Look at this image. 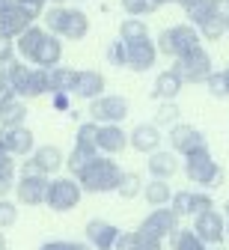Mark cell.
<instances>
[{
  "label": "cell",
  "mask_w": 229,
  "mask_h": 250,
  "mask_svg": "<svg viewBox=\"0 0 229 250\" xmlns=\"http://www.w3.org/2000/svg\"><path fill=\"white\" fill-rule=\"evenodd\" d=\"M75 179H78L83 194H110V191L119 188L122 170H119V164L113 158H107V155H95Z\"/></svg>",
  "instance_id": "obj_1"
},
{
  "label": "cell",
  "mask_w": 229,
  "mask_h": 250,
  "mask_svg": "<svg viewBox=\"0 0 229 250\" xmlns=\"http://www.w3.org/2000/svg\"><path fill=\"white\" fill-rule=\"evenodd\" d=\"M45 18V30L51 36H62V39H72V42H81L86 33H89V18L86 12L81 9H72V6H51L48 12H42Z\"/></svg>",
  "instance_id": "obj_2"
},
{
  "label": "cell",
  "mask_w": 229,
  "mask_h": 250,
  "mask_svg": "<svg viewBox=\"0 0 229 250\" xmlns=\"http://www.w3.org/2000/svg\"><path fill=\"white\" fill-rule=\"evenodd\" d=\"M155 48L164 57L179 60V57L190 54L193 48H200V33H196V27H190V24H176V27L161 30L158 39H155Z\"/></svg>",
  "instance_id": "obj_3"
},
{
  "label": "cell",
  "mask_w": 229,
  "mask_h": 250,
  "mask_svg": "<svg viewBox=\"0 0 229 250\" xmlns=\"http://www.w3.org/2000/svg\"><path fill=\"white\" fill-rule=\"evenodd\" d=\"M185 176L190 185H203V188H217L223 185V170L220 164L211 158L208 149H200L185 158Z\"/></svg>",
  "instance_id": "obj_4"
},
{
  "label": "cell",
  "mask_w": 229,
  "mask_h": 250,
  "mask_svg": "<svg viewBox=\"0 0 229 250\" xmlns=\"http://www.w3.org/2000/svg\"><path fill=\"white\" fill-rule=\"evenodd\" d=\"M81 197H83V191H81L78 179H72V176H54L48 182L45 206L54 208V211H72L81 203Z\"/></svg>",
  "instance_id": "obj_5"
},
{
  "label": "cell",
  "mask_w": 229,
  "mask_h": 250,
  "mask_svg": "<svg viewBox=\"0 0 229 250\" xmlns=\"http://www.w3.org/2000/svg\"><path fill=\"white\" fill-rule=\"evenodd\" d=\"M173 72L182 78V83H206V78H208L214 69H211V57H208V51L200 45V48H193L190 54L179 57L176 66H173Z\"/></svg>",
  "instance_id": "obj_6"
},
{
  "label": "cell",
  "mask_w": 229,
  "mask_h": 250,
  "mask_svg": "<svg viewBox=\"0 0 229 250\" xmlns=\"http://www.w3.org/2000/svg\"><path fill=\"white\" fill-rule=\"evenodd\" d=\"M179 229V214L173 211V208H152V214L146 217V221L134 229L140 238H149V241H161L164 244V238H170L173 232Z\"/></svg>",
  "instance_id": "obj_7"
},
{
  "label": "cell",
  "mask_w": 229,
  "mask_h": 250,
  "mask_svg": "<svg viewBox=\"0 0 229 250\" xmlns=\"http://www.w3.org/2000/svg\"><path fill=\"white\" fill-rule=\"evenodd\" d=\"M128 99L122 96H98L89 102V119L95 125H119L128 116Z\"/></svg>",
  "instance_id": "obj_8"
},
{
  "label": "cell",
  "mask_w": 229,
  "mask_h": 250,
  "mask_svg": "<svg viewBox=\"0 0 229 250\" xmlns=\"http://www.w3.org/2000/svg\"><path fill=\"white\" fill-rule=\"evenodd\" d=\"M190 229H193L196 238H200L203 244H208V247H220L223 238H226V221H223V214L214 211V208H208V211H203V214H196Z\"/></svg>",
  "instance_id": "obj_9"
},
{
  "label": "cell",
  "mask_w": 229,
  "mask_h": 250,
  "mask_svg": "<svg viewBox=\"0 0 229 250\" xmlns=\"http://www.w3.org/2000/svg\"><path fill=\"white\" fill-rule=\"evenodd\" d=\"M167 140H170V146H173V152L176 155H193V152H200V149H208V143H206V134L200 131V128H193V125H185V122H176L173 128H170V134H167Z\"/></svg>",
  "instance_id": "obj_10"
},
{
  "label": "cell",
  "mask_w": 229,
  "mask_h": 250,
  "mask_svg": "<svg viewBox=\"0 0 229 250\" xmlns=\"http://www.w3.org/2000/svg\"><path fill=\"white\" fill-rule=\"evenodd\" d=\"M122 45H125V69H131V72H149L155 66L158 48H155V42L149 36L134 39V42H122Z\"/></svg>",
  "instance_id": "obj_11"
},
{
  "label": "cell",
  "mask_w": 229,
  "mask_h": 250,
  "mask_svg": "<svg viewBox=\"0 0 229 250\" xmlns=\"http://www.w3.org/2000/svg\"><path fill=\"white\" fill-rule=\"evenodd\" d=\"M65 164V155L60 152V146H36L30 155V161H24L21 173H39V176H54L60 173V167Z\"/></svg>",
  "instance_id": "obj_12"
},
{
  "label": "cell",
  "mask_w": 229,
  "mask_h": 250,
  "mask_svg": "<svg viewBox=\"0 0 229 250\" xmlns=\"http://www.w3.org/2000/svg\"><path fill=\"white\" fill-rule=\"evenodd\" d=\"M48 176L39 173H21V179L15 182V197L21 206H42L45 194H48Z\"/></svg>",
  "instance_id": "obj_13"
},
{
  "label": "cell",
  "mask_w": 229,
  "mask_h": 250,
  "mask_svg": "<svg viewBox=\"0 0 229 250\" xmlns=\"http://www.w3.org/2000/svg\"><path fill=\"white\" fill-rule=\"evenodd\" d=\"M170 208L179 217H196V214L214 208V200L208 194H203V191H179V194H173Z\"/></svg>",
  "instance_id": "obj_14"
},
{
  "label": "cell",
  "mask_w": 229,
  "mask_h": 250,
  "mask_svg": "<svg viewBox=\"0 0 229 250\" xmlns=\"http://www.w3.org/2000/svg\"><path fill=\"white\" fill-rule=\"evenodd\" d=\"M83 232H86V244L92 250H113V244H116V238H119L122 229L113 227V224H107V221H102V217H92Z\"/></svg>",
  "instance_id": "obj_15"
},
{
  "label": "cell",
  "mask_w": 229,
  "mask_h": 250,
  "mask_svg": "<svg viewBox=\"0 0 229 250\" xmlns=\"http://www.w3.org/2000/svg\"><path fill=\"white\" fill-rule=\"evenodd\" d=\"M33 21H36V18H33L24 6H18V3H15V6H9L6 12H0V36L15 42L27 27H33Z\"/></svg>",
  "instance_id": "obj_16"
},
{
  "label": "cell",
  "mask_w": 229,
  "mask_h": 250,
  "mask_svg": "<svg viewBox=\"0 0 229 250\" xmlns=\"http://www.w3.org/2000/svg\"><path fill=\"white\" fill-rule=\"evenodd\" d=\"M104 86H107V81H104V75H102V72H95V69H83V72H78V75H75L72 96L92 102V99H98V96H104Z\"/></svg>",
  "instance_id": "obj_17"
},
{
  "label": "cell",
  "mask_w": 229,
  "mask_h": 250,
  "mask_svg": "<svg viewBox=\"0 0 229 250\" xmlns=\"http://www.w3.org/2000/svg\"><path fill=\"white\" fill-rule=\"evenodd\" d=\"M161 128L158 125H152V122H140V125H134V131L128 134V146L131 149H137V152H143V155H152V152H158L161 149Z\"/></svg>",
  "instance_id": "obj_18"
},
{
  "label": "cell",
  "mask_w": 229,
  "mask_h": 250,
  "mask_svg": "<svg viewBox=\"0 0 229 250\" xmlns=\"http://www.w3.org/2000/svg\"><path fill=\"white\" fill-rule=\"evenodd\" d=\"M95 146H98V155H107V158H113V155L125 152V146H128V134L119 128V125H98Z\"/></svg>",
  "instance_id": "obj_19"
},
{
  "label": "cell",
  "mask_w": 229,
  "mask_h": 250,
  "mask_svg": "<svg viewBox=\"0 0 229 250\" xmlns=\"http://www.w3.org/2000/svg\"><path fill=\"white\" fill-rule=\"evenodd\" d=\"M27 119V104L21 99H15L12 92H3L0 96V128L9 131V128H21Z\"/></svg>",
  "instance_id": "obj_20"
},
{
  "label": "cell",
  "mask_w": 229,
  "mask_h": 250,
  "mask_svg": "<svg viewBox=\"0 0 229 250\" xmlns=\"http://www.w3.org/2000/svg\"><path fill=\"white\" fill-rule=\"evenodd\" d=\"M3 143H6L9 158H27V155H33V149H36V137H33V131L27 125L3 131Z\"/></svg>",
  "instance_id": "obj_21"
},
{
  "label": "cell",
  "mask_w": 229,
  "mask_h": 250,
  "mask_svg": "<svg viewBox=\"0 0 229 250\" xmlns=\"http://www.w3.org/2000/svg\"><path fill=\"white\" fill-rule=\"evenodd\" d=\"M226 24H229V3H226V0H217L214 12L196 27V33H200L203 39H208V42H214V39H220L226 33Z\"/></svg>",
  "instance_id": "obj_22"
},
{
  "label": "cell",
  "mask_w": 229,
  "mask_h": 250,
  "mask_svg": "<svg viewBox=\"0 0 229 250\" xmlns=\"http://www.w3.org/2000/svg\"><path fill=\"white\" fill-rule=\"evenodd\" d=\"M60 60H62V42L57 39V36H51V33H45V39H42V45L36 48V54H33V66L36 69H57L60 66Z\"/></svg>",
  "instance_id": "obj_23"
},
{
  "label": "cell",
  "mask_w": 229,
  "mask_h": 250,
  "mask_svg": "<svg viewBox=\"0 0 229 250\" xmlns=\"http://www.w3.org/2000/svg\"><path fill=\"white\" fill-rule=\"evenodd\" d=\"M152 179H161V182H167L179 173V158H176V152H152L149 155V161H146Z\"/></svg>",
  "instance_id": "obj_24"
},
{
  "label": "cell",
  "mask_w": 229,
  "mask_h": 250,
  "mask_svg": "<svg viewBox=\"0 0 229 250\" xmlns=\"http://www.w3.org/2000/svg\"><path fill=\"white\" fill-rule=\"evenodd\" d=\"M182 78L173 72V69H167V72H161L158 78H155V86H152V99H158V102H176V96L182 92Z\"/></svg>",
  "instance_id": "obj_25"
},
{
  "label": "cell",
  "mask_w": 229,
  "mask_h": 250,
  "mask_svg": "<svg viewBox=\"0 0 229 250\" xmlns=\"http://www.w3.org/2000/svg\"><path fill=\"white\" fill-rule=\"evenodd\" d=\"M45 33H48V30L45 27H39V24H33V27H27L24 30V33L15 39V54L21 57V60H33V54H36V48L42 45V39H45Z\"/></svg>",
  "instance_id": "obj_26"
},
{
  "label": "cell",
  "mask_w": 229,
  "mask_h": 250,
  "mask_svg": "<svg viewBox=\"0 0 229 250\" xmlns=\"http://www.w3.org/2000/svg\"><path fill=\"white\" fill-rule=\"evenodd\" d=\"M143 197H146V203L152 208H164L173 200V188L167 182H161V179H152L149 185H143Z\"/></svg>",
  "instance_id": "obj_27"
},
{
  "label": "cell",
  "mask_w": 229,
  "mask_h": 250,
  "mask_svg": "<svg viewBox=\"0 0 229 250\" xmlns=\"http://www.w3.org/2000/svg\"><path fill=\"white\" fill-rule=\"evenodd\" d=\"M217 6V0H190V3H185V12L190 18V27H200Z\"/></svg>",
  "instance_id": "obj_28"
},
{
  "label": "cell",
  "mask_w": 229,
  "mask_h": 250,
  "mask_svg": "<svg viewBox=\"0 0 229 250\" xmlns=\"http://www.w3.org/2000/svg\"><path fill=\"white\" fill-rule=\"evenodd\" d=\"M170 244H173V250H211L208 244H203L193 235V229H182V227L170 235Z\"/></svg>",
  "instance_id": "obj_29"
},
{
  "label": "cell",
  "mask_w": 229,
  "mask_h": 250,
  "mask_svg": "<svg viewBox=\"0 0 229 250\" xmlns=\"http://www.w3.org/2000/svg\"><path fill=\"white\" fill-rule=\"evenodd\" d=\"M51 75V92H69L72 96V86H75V69H65V66H57L48 72Z\"/></svg>",
  "instance_id": "obj_30"
},
{
  "label": "cell",
  "mask_w": 229,
  "mask_h": 250,
  "mask_svg": "<svg viewBox=\"0 0 229 250\" xmlns=\"http://www.w3.org/2000/svg\"><path fill=\"white\" fill-rule=\"evenodd\" d=\"M95 155H98V149H86V146H75L72 152H69V158H65V167H69L72 170V179L95 158Z\"/></svg>",
  "instance_id": "obj_31"
},
{
  "label": "cell",
  "mask_w": 229,
  "mask_h": 250,
  "mask_svg": "<svg viewBox=\"0 0 229 250\" xmlns=\"http://www.w3.org/2000/svg\"><path fill=\"white\" fill-rule=\"evenodd\" d=\"M116 194H119L122 200H134V197H140V194H143V179H140V173H122Z\"/></svg>",
  "instance_id": "obj_32"
},
{
  "label": "cell",
  "mask_w": 229,
  "mask_h": 250,
  "mask_svg": "<svg viewBox=\"0 0 229 250\" xmlns=\"http://www.w3.org/2000/svg\"><path fill=\"white\" fill-rule=\"evenodd\" d=\"M143 36H149L143 18H125V21L119 24V39H122V42H134V39H143Z\"/></svg>",
  "instance_id": "obj_33"
},
{
  "label": "cell",
  "mask_w": 229,
  "mask_h": 250,
  "mask_svg": "<svg viewBox=\"0 0 229 250\" xmlns=\"http://www.w3.org/2000/svg\"><path fill=\"white\" fill-rule=\"evenodd\" d=\"M9 191H15V161H0V200H6Z\"/></svg>",
  "instance_id": "obj_34"
},
{
  "label": "cell",
  "mask_w": 229,
  "mask_h": 250,
  "mask_svg": "<svg viewBox=\"0 0 229 250\" xmlns=\"http://www.w3.org/2000/svg\"><path fill=\"white\" fill-rule=\"evenodd\" d=\"M206 86L214 99H229V72H211L206 78Z\"/></svg>",
  "instance_id": "obj_35"
},
{
  "label": "cell",
  "mask_w": 229,
  "mask_h": 250,
  "mask_svg": "<svg viewBox=\"0 0 229 250\" xmlns=\"http://www.w3.org/2000/svg\"><path fill=\"white\" fill-rule=\"evenodd\" d=\"M179 122V104L176 102H161V107H158V113H155V122L152 125H158V128H164V125H173Z\"/></svg>",
  "instance_id": "obj_36"
},
{
  "label": "cell",
  "mask_w": 229,
  "mask_h": 250,
  "mask_svg": "<svg viewBox=\"0 0 229 250\" xmlns=\"http://www.w3.org/2000/svg\"><path fill=\"white\" fill-rule=\"evenodd\" d=\"M95 137H98V125L89 119V122H83L81 128H78V134H75V146H86V149H98L95 146Z\"/></svg>",
  "instance_id": "obj_37"
},
{
  "label": "cell",
  "mask_w": 229,
  "mask_h": 250,
  "mask_svg": "<svg viewBox=\"0 0 229 250\" xmlns=\"http://www.w3.org/2000/svg\"><path fill=\"white\" fill-rule=\"evenodd\" d=\"M15 221H18V206L12 200H0V232L15 227Z\"/></svg>",
  "instance_id": "obj_38"
},
{
  "label": "cell",
  "mask_w": 229,
  "mask_h": 250,
  "mask_svg": "<svg viewBox=\"0 0 229 250\" xmlns=\"http://www.w3.org/2000/svg\"><path fill=\"white\" fill-rule=\"evenodd\" d=\"M122 9L128 12V18H143L149 12H155L149 0H122Z\"/></svg>",
  "instance_id": "obj_39"
},
{
  "label": "cell",
  "mask_w": 229,
  "mask_h": 250,
  "mask_svg": "<svg viewBox=\"0 0 229 250\" xmlns=\"http://www.w3.org/2000/svg\"><path fill=\"white\" fill-rule=\"evenodd\" d=\"M39 250H92L86 241H45Z\"/></svg>",
  "instance_id": "obj_40"
},
{
  "label": "cell",
  "mask_w": 229,
  "mask_h": 250,
  "mask_svg": "<svg viewBox=\"0 0 229 250\" xmlns=\"http://www.w3.org/2000/svg\"><path fill=\"white\" fill-rule=\"evenodd\" d=\"M113 250H140V241H137V232H119Z\"/></svg>",
  "instance_id": "obj_41"
},
{
  "label": "cell",
  "mask_w": 229,
  "mask_h": 250,
  "mask_svg": "<svg viewBox=\"0 0 229 250\" xmlns=\"http://www.w3.org/2000/svg\"><path fill=\"white\" fill-rule=\"evenodd\" d=\"M107 62L110 66H125V45L116 39V42H110V48H107Z\"/></svg>",
  "instance_id": "obj_42"
},
{
  "label": "cell",
  "mask_w": 229,
  "mask_h": 250,
  "mask_svg": "<svg viewBox=\"0 0 229 250\" xmlns=\"http://www.w3.org/2000/svg\"><path fill=\"white\" fill-rule=\"evenodd\" d=\"M12 60H15V42L0 36V66H9Z\"/></svg>",
  "instance_id": "obj_43"
},
{
  "label": "cell",
  "mask_w": 229,
  "mask_h": 250,
  "mask_svg": "<svg viewBox=\"0 0 229 250\" xmlns=\"http://www.w3.org/2000/svg\"><path fill=\"white\" fill-rule=\"evenodd\" d=\"M54 107L57 110H69L72 107V96L69 92H54Z\"/></svg>",
  "instance_id": "obj_44"
},
{
  "label": "cell",
  "mask_w": 229,
  "mask_h": 250,
  "mask_svg": "<svg viewBox=\"0 0 229 250\" xmlns=\"http://www.w3.org/2000/svg\"><path fill=\"white\" fill-rule=\"evenodd\" d=\"M9 152H6V143H3V128H0V161H6Z\"/></svg>",
  "instance_id": "obj_45"
},
{
  "label": "cell",
  "mask_w": 229,
  "mask_h": 250,
  "mask_svg": "<svg viewBox=\"0 0 229 250\" xmlns=\"http://www.w3.org/2000/svg\"><path fill=\"white\" fill-rule=\"evenodd\" d=\"M152 9H161V6H167V3H179V0H149Z\"/></svg>",
  "instance_id": "obj_46"
},
{
  "label": "cell",
  "mask_w": 229,
  "mask_h": 250,
  "mask_svg": "<svg viewBox=\"0 0 229 250\" xmlns=\"http://www.w3.org/2000/svg\"><path fill=\"white\" fill-rule=\"evenodd\" d=\"M9 6H15V0H0V12H6Z\"/></svg>",
  "instance_id": "obj_47"
},
{
  "label": "cell",
  "mask_w": 229,
  "mask_h": 250,
  "mask_svg": "<svg viewBox=\"0 0 229 250\" xmlns=\"http://www.w3.org/2000/svg\"><path fill=\"white\" fill-rule=\"evenodd\" d=\"M0 250H6V235L0 232Z\"/></svg>",
  "instance_id": "obj_48"
},
{
  "label": "cell",
  "mask_w": 229,
  "mask_h": 250,
  "mask_svg": "<svg viewBox=\"0 0 229 250\" xmlns=\"http://www.w3.org/2000/svg\"><path fill=\"white\" fill-rule=\"evenodd\" d=\"M223 214H226V221H229V200H226V206H223Z\"/></svg>",
  "instance_id": "obj_49"
},
{
  "label": "cell",
  "mask_w": 229,
  "mask_h": 250,
  "mask_svg": "<svg viewBox=\"0 0 229 250\" xmlns=\"http://www.w3.org/2000/svg\"><path fill=\"white\" fill-rule=\"evenodd\" d=\"M226 238H229V221H226Z\"/></svg>",
  "instance_id": "obj_50"
},
{
  "label": "cell",
  "mask_w": 229,
  "mask_h": 250,
  "mask_svg": "<svg viewBox=\"0 0 229 250\" xmlns=\"http://www.w3.org/2000/svg\"><path fill=\"white\" fill-rule=\"evenodd\" d=\"M179 3H182V6H185V3H190V0H179Z\"/></svg>",
  "instance_id": "obj_51"
},
{
  "label": "cell",
  "mask_w": 229,
  "mask_h": 250,
  "mask_svg": "<svg viewBox=\"0 0 229 250\" xmlns=\"http://www.w3.org/2000/svg\"><path fill=\"white\" fill-rule=\"evenodd\" d=\"M226 33H229V24H226Z\"/></svg>",
  "instance_id": "obj_52"
},
{
  "label": "cell",
  "mask_w": 229,
  "mask_h": 250,
  "mask_svg": "<svg viewBox=\"0 0 229 250\" xmlns=\"http://www.w3.org/2000/svg\"><path fill=\"white\" fill-rule=\"evenodd\" d=\"M226 3H229V0H226Z\"/></svg>",
  "instance_id": "obj_53"
},
{
  "label": "cell",
  "mask_w": 229,
  "mask_h": 250,
  "mask_svg": "<svg viewBox=\"0 0 229 250\" xmlns=\"http://www.w3.org/2000/svg\"><path fill=\"white\" fill-rule=\"evenodd\" d=\"M226 72H229V69H226Z\"/></svg>",
  "instance_id": "obj_54"
}]
</instances>
